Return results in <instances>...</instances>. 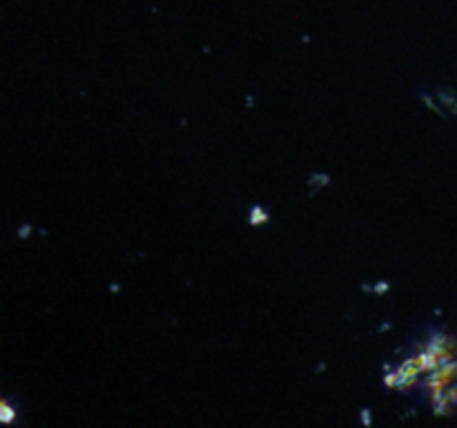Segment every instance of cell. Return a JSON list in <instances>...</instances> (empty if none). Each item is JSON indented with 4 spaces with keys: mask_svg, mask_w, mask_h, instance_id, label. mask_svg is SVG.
<instances>
[{
    "mask_svg": "<svg viewBox=\"0 0 457 428\" xmlns=\"http://www.w3.org/2000/svg\"><path fill=\"white\" fill-rule=\"evenodd\" d=\"M268 221H270V214H268V210H266V207H261V205H252V207H250L248 223H250L252 227L263 225V223H268Z\"/></svg>",
    "mask_w": 457,
    "mask_h": 428,
    "instance_id": "1",
    "label": "cell"
},
{
    "mask_svg": "<svg viewBox=\"0 0 457 428\" xmlns=\"http://www.w3.org/2000/svg\"><path fill=\"white\" fill-rule=\"evenodd\" d=\"M0 419H2L5 424L14 422V408L7 404V399H2V402H0Z\"/></svg>",
    "mask_w": 457,
    "mask_h": 428,
    "instance_id": "2",
    "label": "cell"
},
{
    "mask_svg": "<svg viewBox=\"0 0 457 428\" xmlns=\"http://www.w3.org/2000/svg\"><path fill=\"white\" fill-rule=\"evenodd\" d=\"M29 230H32V225H22L20 227V239H25L27 234H29Z\"/></svg>",
    "mask_w": 457,
    "mask_h": 428,
    "instance_id": "3",
    "label": "cell"
}]
</instances>
